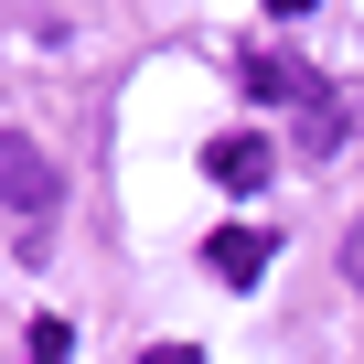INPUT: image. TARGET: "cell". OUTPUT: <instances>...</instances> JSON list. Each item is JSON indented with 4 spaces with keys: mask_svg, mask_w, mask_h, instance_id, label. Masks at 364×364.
<instances>
[{
    "mask_svg": "<svg viewBox=\"0 0 364 364\" xmlns=\"http://www.w3.org/2000/svg\"><path fill=\"white\" fill-rule=\"evenodd\" d=\"M268 11H279V22H300V11H321V0H268Z\"/></svg>",
    "mask_w": 364,
    "mask_h": 364,
    "instance_id": "obj_7",
    "label": "cell"
},
{
    "mask_svg": "<svg viewBox=\"0 0 364 364\" xmlns=\"http://www.w3.org/2000/svg\"><path fill=\"white\" fill-rule=\"evenodd\" d=\"M204 171L225 182V193H257V182L279 171V150H268L257 129H215V139H204Z\"/></svg>",
    "mask_w": 364,
    "mask_h": 364,
    "instance_id": "obj_2",
    "label": "cell"
},
{
    "mask_svg": "<svg viewBox=\"0 0 364 364\" xmlns=\"http://www.w3.org/2000/svg\"><path fill=\"white\" fill-rule=\"evenodd\" d=\"M332 139H343V107H332V97H311V118H300V150H332Z\"/></svg>",
    "mask_w": 364,
    "mask_h": 364,
    "instance_id": "obj_4",
    "label": "cell"
},
{
    "mask_svg": "<svg viewBox=\"0 0 364 364\" xmlns=\"http://www.w3.org/2000/svg\"><path fill=\"white\" fill-rule=\"evenodd\" d=\"M65 353H75V332H65V321L43 311V321H33V364H65Z\"/></svg>",
    "mask_w": 364,
    "mask_h": 364,
    "instance_id": "obj_5",
    "label": "cell"
},
{
    "mask_svg": "<svg viewBox=\"0 0 364 364\" xmlns=\"http://www.w3.org/2000/svg\"><path fill=\"white\" fill-rule=\"evenodd\" d=\"M54 193H65V182H54V161H43V139H22V129H0V204H11L33 236L54 225Z\"/></svg>",
    "mask_w": 364,
    "mask_h": 364,
    "instance_id": "obj_1",
    "label": "cell"
},
{
    "mask_svg": "<svg viewBox=\"0 0 364 364\" xmlns=\"http://www.w3.org/2000/svg\"><path fill=\"white\" fill-rule=\"evenodd\" d=\"M268 257H279V236H268V225H215V236H204V268H215V279H236V289H247Z\"/></svg>",
    "mask_w": 364,
    "mask_h": 364,
    "instance_id": "obj_3",
    "label": "cell"
},
{
    "mask_svg": "<svg viewBox=\"0 0 364 364\" xmlns=\"http://www.w3.org/2000/svg\"><path fill=\"white\" fill-rule=\"evenodd\" d=\"M139 364H204V353H193V343H150Z\"/></svg>",
    "mask_w": 364,
    "mask_h": 364,
    "instance_id": "obj_6",
    "label": "cell"
}]
</instances>
